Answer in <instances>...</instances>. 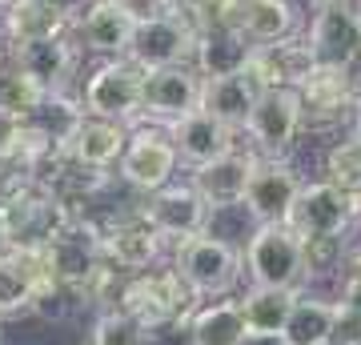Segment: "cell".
Segmentation results:
<instances>
[{
  "instance_id": "cell-1",
  "label": "cell",
  "mask_w": 361,
  "mask_h": 345,
  "mask_svg": "<svg viewBox=\"0 0 361 345\" xmlns=\"http://www.w3.org/2000/svg\"><path fill=\"white\" fill-rule=\"evenodd\" d=\"M169 265L180 273V282L193 289L197 301H213V297H229L241 282V245L213 237V233H197L173 245Z\"/></svg>"
},
{
  "instance_id": "cell-2",
  "label": "cell",
  "mask_w": 361,
  "mask_h": 345,
  "mask_svg": "<svg viewBox=\"0 0 361 345\" xmlns=\"http://www.w3.org/2000/svg\"><path fill=\"white\" fill-rule=\"evenodd\" d=\"M197 305L201 301L180 282V273L169 261H161V265L145 269V273H125L109 309H121V313L137 317L141 325H157V321L189 317Z\"/></svg>"
},
{
  "instance_id": "cell-3",
  "label": "cell",
  "mask_w": 361,
  "mask_h": 345,
  "mask_svg": "<svg viewBox=\"0 0 361 345\" xmlns=\"http://www.w3.org/2000/svg\"><path fill=\"white\" fill-rule=\"evenodd\" d=\"M241 265L249 285L305 289V241L289 225H257L241 245Z\"/></svg>"
},
{
  "instance_id": "cell-4",
  "label": "cell",
  "mask_w": 361,
  "mask_h": 345,
  "mask_svg": "<svg viewBox=\"0 0 361 345\" xmlns=\"http://www.w3.org/2000/svg\"><path fill=\"white\" fill-rule=\"evenodd\" d=\"M141 97H145V68L129 56H109L80 80L77 101L89 116L137 125L141 121Z\"/></svg>"
},
{
  "instance_id": "cell-5",
  "label": "cell",
  "mask_w": 361,
  "mask_h": 345,
  "mask_svg": "<svg viewBox=\"0 0 361 345\" xmlns=\"http://www.w3.org/2000/svg\"><path fill=\"white\" fill-rule=\"evenodd\" d=\"M73 209H68L56 193H49L40 181L0 205V221H4V237L8 249H44L56 233L68 225Z\"/></svg>"
},
{
  "instance_id": "cell-6",
  "label": "cell",
  "mask_w": 361,
  "mask_h": 345,
  "mask_svg": "<svg viewBox=\"0 0 361 345\" xmlns=\"http://www.w3.org/2000/svg\"><path fill=\"white\" fill-rule=\"evenodd\" d=\"M253 145L257 157H277L297 145V137L305 133V109H301V92L297 89H261L253 113H249L245 128H241Z\"/></svg>"
},
{
  "instance_id": "cell-7",
  "label": "cell",
  "mask_w": 361,
  "mask_h": 345,
  "mask_svg": "<svg viewBox=\"0 0 361 345\" xmlns=\"http://www.w3.org/2000/svg\"><path fill=\"white\" fill-rule=\"evenodd\" d=\"M301 109H305V128H334L341 116L353 113L361 97V61L353 64H313L305 85H301Z\"/></svg>"
},
{
  "instance_id": "cell-8",
  "label": "cell",
  "mask_w": 361,
  "mask_h": 345,
  "mask_svg": "<svg viewBox=\"0 0 361 345\" xmlns=\"http://www.w3.org/2000/svg\"><path fill=\"white\" fill-rule=\"evenodd\" d=\"M101 253L116 273H145V269L165 261V237L133 205L125 213H113L101 221Z\"/></svg>"
},
{
  "instance_id": "cell-9",
  "label": "cell",
  "mask_w": 361,
  "mask_h": 345,
  "mask_svg": "<svg viewBox=\"0 0 361 345\" xmlns=\"http://www.w3.org/2000/svg\"><path fill=\"white\" fill-rule=\"evenodd\" d=\"M177 149L169 141L165 128H153V125H137L129 133V145L116 161V177L125 181L133 193H149L165 189L169 181H177Z\"/></svg>"
},
{
  "instance_id": "cell-10",
  "label": "cell",
  "mask_w": 361,
  "mask_h": 345,
  "mask_svg": "<svg viewBox=\"0 0 361 345\" xmlns=\"http://www.w3.org/2000/svg\"><path fill=\"white\" fill-rule=\"evenodd\" d=\"M137 213L165 237V245H177L185 237L205 233L213 209L201 201V193L189 181H169L165 189H157V193H149V197L137 201Z\"/></svg>"
},
{
  "instance_id": "cell-11",
  "label": "cell",
  "mask_w": 361,
  "mask_h": 345,
  "mask_svg": "<svg viewBox=\"0 0 361 345\" xmlns=\"http://www.w3.org/2000/svg\"><path fill=\"white\" fill-rule=\"evenodd\" d=\"M193 49H197V25L185 13H173L137 25L129 61L141 64L145 73H153V68H173V64H193Z\"/></svg>"
},
{
  "instance_id": "cell-12",
  "label": "cell",
  "mask_w": 361,
  "mask_h": 345,
  "mask_svg": "<svg viewBox=\"0 0 361 345\" xmlns=\"http://www.w3.org/2000/svg\"><path fill=\"white\" fill-rule=\"evenodd\" d=\"M301 185H305V181L293 173L289 161L257 157V165H253V173H249L245 197H241V209L249 213L253 225H285V217H289V209H293Z\"/></svg>"
},
{
  "instance_id": "cell-13",
  "label": "cell",
  "mask_w": 361,
  "mask_h": 345,
  "mask_svg": "<svg viewBox=\"0 0 361 345\" xmlns=\"http://www.w3.org/2000/svg\"><path fill=\"white\" fill-rule=\"evenodd\" d=\"M80 52L85 49L73 40V32H65V37H40V40H20V44H13V64L20 73H28L52 97V92L77 89Z\"/></svg>"
},
{
  "instance_id": "cell-14",
  "label": "cell",
  "mask_w": 361,
  "mask_h": 345,
  "mask_svg": "<svg viewBox=\"0 0 361 345\" xmlns=\"http://www.w3.org/2000/svg\"><path fill=\"white\" fill-rule=\"evenodd\" d=\"M353 221L357 217H353V205L345 193H337L329 181H305L285 225L301 241H313V237H345Z\"/></svg>"
},
{
  "instance_id": "cell-15",
  "label": "cell",
  "mask_w": 361,
  "mask_h": 345,
  "mask_svg": "<svg viewBox=\"0 0 361 345\" xmlns=\"http://www.w3.org/2000/svg\"><path fill=\"white\" fill-rule=\"evenodd\" d=\"M201 73L193 64H173L145 73V97H141V121L153 116L161 125H173L185 113L201 109Z\"/></svg>"
},
{
  "instance_id": "cell-16",
  "label": "cell",
  "mask_w": 361,
  "mask_h": 345,
  "mask_svg": "<svg viewBox=\"0 0 361 345\" xmlns=\"http://www.w3.org/2000/svg\"><path fill=\"white\" fill-rule=\"evenodd\" d=\"M133 32H137V20L121 0H89L85 13L73 20V40L85 52H97L104 61L109 56H129Z\"/></svg>"
},
{
  "instance_id": "cell-17",
  "label": "cell",
  "mask_w": 361,
  "mask_h": 345,
  "mask_svg": "<svg viewBox=\"0 0 361 345\" xmlns=\"http://www.w3.org/2000/svg\"><path fill=\"white\" fill-rule=\"evenodd\" d=\"M305 40L317 64H353L361 56V8L357 4L317 8Z\"/></svg>"
},
{
  "instance_id": "cell-18",
  "label": "cell",
  "mask_w": 361,
  "mask_h": 345,
  "mask_svg": "<svg viewBox=\"0 0 361 345\" xmlns=\"http://www.w3.org/2000/svg\"><path fill=\"white\" fill-rule=\"evenodd\" d=\"M313 52L305 37H285V40H269V44H257L253 56H249V73L261 89H301L305 77L313 68Z\"/></svg>"
},
{
  "instance_id": "cell-19",
  "label": "cell",
  "mask_w": 361,
  "mask_h": 345,
  "mask_svg": "<svg viewBox=\"0 0 361 345\" xmlns=\"http://www.w3.org/2000/svg\"><path fill=\"white\" fill-rule=\"evenodd\" d=\"M257 165V153H241V149H229V153L213 157L205 165H197L189 173V185L201 193V201L209 209H229V205H241L249 185V173Z\"/></svg>"
},
{
  "instance_id": "cell-20",
  "label": "cell",
  "mask_w": 361,
  "mask_h": 345,
  "mask_svg": "<svg viewBox=\"0 0 361 345\" xmlns=\"http://www.w3.org/2000/svg\"><path fill=\"white\" fill-rule=\"evenodd\" d=\"M165 133H169V141H173V149H177V161L189 165V169H197V165H205V161H213V157L237 149L233 128H225L217 116H209L205 109L185 113L180 121L165 125Z\"/></svg>"
},
{
  "instance_id": "cell-21",
  "label": "cell",
  "mask_w": 361,
  "mask_h": 345,
  "mask_svg": "<svg viewBox=\"0 0 361 345\" xmlns=\"http://www.w3.org/2000/svg\"><path fill=\"white\" fill-rule=\"evenodd\" d=\"M253 40L233 25H209L197 28V49H193V68L201 73V80L213 77H229V73H241L249 68V56H253Z\"/></svg>"
},
{
  "instance_id": "cell-22",
  "label": "cell",
  "mask_w": 361,
  "mask_h": 345,
  "mask_svg": "<svg viewBox=\"0 0 361 345\" xmlns=\"http://www.w3.org/2000/svg\"><path fill=\"white\" fill-rule=\"evenodd\" d=\"M261 97V85L253 80V73L249 68H241V73H229V77H213L201 85V109H205L209 116H217L225 128H245L249 113H253V104H257Z\"/></svg>"
},
{
  "instance_id": "cell-23",
  "label": "cell",
  "mask_w": 361,
  "mask_h": 345,
  "mask_svg": "<svg viewBox=\"0 0 361 345\" xmlns=\"http://www.w3.org/2000/svg\"><path fill=\"white\" fill-rule=\"evenodd\" d=\"M125 145H129V125L85 113L77 121V128H73V137H68L65 153L92 169H113L121 161V153H125Z\"/></svg>"
},
{
  "instance_id": "cell-24",
  "label": "cell",
  "mask_w": 361,
  "mask_h": 345,
  "mask_svg": "<svg viewBox=\"0 0 361 345\" xmlns=\"http://www.w3.org/2000/svg\"><path fill=\"white\" fill-rule=\"evenodd\" d=\"M0 32H4L8 44L40 40V37H65V32H73V16L56 0H20L16 8L0 13Z\"/></svg>"
},
{
  "instance_id": "cell-25",
  "label": "cell",
  "mask_w": 361,
  "mask_h": 345,
  "mask_svg": "<svg viewBox=\"0 0 361 345\" xmlns=\"http://www.w3.org/2000/svg\"><path fill=\"white\" fill-rule=\"evenodd\" d=\"M233 28H241L253 44H269V40H285L297 32V8L293 0H241Z\"/></svg>"
},
{
  "instance_id": "cell-26",
  "label": "cell",
  "mask_w": 361,
  "mask_h": 345,
  "mask_svg": "<svg viewBox=\"0 0 361 345\" xmlns=\"http://www.w3.org/2000/svg\"><path fill=\"white\" fill-rule=\"evenodd\" d=\"M197 345H241L245 337V317H241V301L237 297H213L189 313Z\"/></svg>"
},
{
  "instance_id": "cell-27",
  "label": "cell",
  "mask_w": 361,
  "mask_h": 345,
  "mask_svg": "<svg viewBox=\"0 0 361 345\" xmlns=\"http://www.w3.org/2000/svg\"><path fill=\"white\" fill-rule=\"evenodd\" d=\"M301 289H269V285H249L241 301V317L249 333H285V321L297 305Z\"/></svg>"
},
{
  "instance_id": "cell-28",
  "label": "cell",
  "mask_w": 361,
  "mask_h": 345,
  "mask_svg": "<svg viewBox=\"0 0 361 345\" xmlns=\"http://www.w3.org/2000/svg\"><path fill=\"white\" fill-rule=\"evenodd\" d=\"M334 337V297L322 293H297V305L285 321V341L289 345H322Z\"/></svg>"
},
{
  "instance_id": "cell-29",
  "label": "cell",
  "mask_w": 361,
  "mask_h": 345,
  "mask_svg": "<svg viewBox=\"0 0 361 345\" xmlns=\"http://www.w3.org/2000/svg\"><path fill=\"white\" fill-rule=\"evenodd\" d=\"M44 97L49 92L40 89L28 73H20L13 61H8V68H0V116L4 121H28Z\"/></svg>"
},
{
  "instance_id": "cell-30",
  "label": "cell",
  "mask_w": 361,
  "mask_h": 345,
  "mask_svg": "<svg viewBox=\"0 0 361 345\" xmlns=\"http://www.w3.org/2000/svg\"><path fill=\"white\" fill-rule=\"evenodd\" d=\"M337 193H345L349 205L361 201V141L353 137V141H337L329 145V153H325V169H322Z\"/></svg>"
},
{
  "instance_id": "cell-31",
  "label": "cell",
  "mask_w": 361,
  "mask_h": 345,
  "mask_svg": "<svg viewBox=\"0 0 361 345\" xmlns=\"http://www.w3.org/2000/svg\"><path fill=\"white\" fill-rule=\"evenodd\" d=\"M32 282H28L25 265L13 249L0 253V317H20L32 309Z\"/></svg>"
},
{
  "instance_id": "cell-32",
  "label": "cell",
  "mask_w": 361,
  "mask_h": 345,
  "mask_svg": "<svg viewBox=\"0 0 361 345\" xmlns=\"http://www.w3.org/2000/svg\"><path fill=\"white\" fill-rule=\"evenodd\" d=\"M89 345H145V325L121 309H101L92 321Z\"/></svg>"
},
{
  "instance_id": "cell-33",
  "label": "cell",
  "mask_w": 361,
  "mask_h": 345,
  "mask_svg": "<svg viewBox=\"0 0 361 345\" xmlns=\"http://www.w3.org/2000/svg\"><path fill=\"white\" fill-rule=\"evenodd\" d=\"M145 345H197L193 341V325H189V317L145 325Z\"/></svg>"
},
{
  "instance_id": "cell-34",
  "label": "cell",
  "mask_w": 361,
  "mask_h": 345,
  "mask_svg": "<svg viewBox=\"0 0 361 345\" xmlns=\"http://www.w3.org/2000/svg\"><path fill=\"white\" fill-rule=\"evenodd\" d=\"M334 337L341 345H357L361 341V305L353 301H334Z\"/></svg>"
},
{
  "instance_id": "cell-35",
  "label": "cell",
  "mask_w": 361,
  "mask_h": 345,
  "mask_svg": "<svg viewBox=\"0 0 361 345\" xmlns=\"http://www.w3.org/2000/svg\"><path fill=\"white\" fill-rule=\"evenodd\" d=\"M125 8L133 13V20L141 25V20H157V16H173L180 13L177 8V0H121Z\"/></svg>"
},
{
  "instance_id": "cell-36",
  "label": "cell",
  "mask_w": 361,
  "mask_h": 345,
  "mask_svg": "<svg viewBox=\"0 0 361 345\" xmlns=\"http://www.w3.org/2000/svg\"><path fill=\"white\" fill-rule=\"evenodd\" d=\"M213 4H217V0H177V8H180L185 16H189L193 25H201V20H205Z\"/></svg>"
},
{
  "instance_id": "cell-37",
  "label": "cell",
  "mask_w": 361,
  "mask_h": 345,
  "mask_svg": "<svg viewBox=\"0 0 361 345\" xmlns=\"http://www.w3.org/2000/svg\"><path fill=\"white\" fill-rule=\"evenodd\" d=\"M241 345H289V341H285V333H245Z\"/></svg>"
},
{
  "instance_id": "cell-38",
  "label": "cell",
  "mask_w": 361,
  "mask_h": 345,
  "mask_svg": "<svg viewBox=\"0 0 361 345\" xmlns=\"http://www.w3.org/2000/svg\"><path fill=\"white\" fill-rule=\"evenodd\" d=\"M353 137L361 141V97H357V104H353Z\"/></svg>"
},
{
  "instance_id": "cell-39",
  "label": "cell",
  "mask_w": 361,
  "mask_h": 345,
  "mask_svg": "<svg viewBox=\"0 0 361 345\" xmlns=\"http://www.w3.org/2000/svg\"><path fill=\"white\" fill-rule=\"evenodd\" d=\"M317 8H334V4H357V0H313Z\"/></svg>"
},
{
  "instance_id": "cell-40",
  "label": "cell",
  "mask_w": 361,
  "mask_h": 345,
  "mask_svg": "<svg viewBox=\"0 0 361 345\" xmlns=\"http://www.w3.org/2000/svg\"><path fill=\"white\" fill-rule=\"evenodd\" d=\"M20 0H0V13H8V8H16Z\"/></svg>"
},
{
  "instance_id": "cell-41",
  "label": "cell",
  "mask_w": 361,
  "mask_h": 345,
  "mask_svg": "<svg viewBox=\"0 0 361 345\" xmlns=\"http://www.w3.org/2000/svg\"><path fill=\"white\" fill-rule=\"evenodd\" d=\"M8 249V237H4V221H0V253Z\"/></svg>"
},
{
  "instance_id": "cell-42",
  "label": "cell",
  "mask_w": 361,
  "mask_h": 345,
  "mask_svg": "<svg viewBox=\"0 0 361 345\" xmlns=\"http://www.w3.org/2000/svg\"><path fill=\"white\" fill-rule=\"evenodd\" d=\"M353 217H357V221H361V201H353Z\"/></svg>"
},
{
  "instance_id": "cell-43",
  "label": "cell",
  "mask_w": 361,
  "mask_h": 345,
  "mask_svg": "<svg viewBox=\"0 0 361 345\" xmlns=\"http://www.w3.org/2000/svg\"><path fill=\"white\" fill-rule=\"evenodd\" d=\"M322 345H341V341H337V337H329V341H322Z\"/></svg>"
},
{
  "instance_id": "cell-44",
  "label": "cell",
  "mask_w": 361,
  "mask_h": 345,
  "mask_svg": "<svg viewBox=\"0 0 361 345\" xmlns=\"http://www.w3.org/2000/svg\"><path fill=\"white\" fill-rule=\"evenodd\" d=\"M357 8H361V0H357Z\"/></svg>"
},
{
  "instance_id": "cell-45",
  "label": "cell",
  "mask_w": 361,
  "mask_h": 345,
  "mask_svg": "<svg viewBox=\"0 0 361 345\" xmlns=\"http://www.w3.org/2000/svg\"><path fill=\"white\" fill-rule=\"evenodd\" d=\"M357 345H361V341H357Z\"/></svg>"
}]
</instances>
